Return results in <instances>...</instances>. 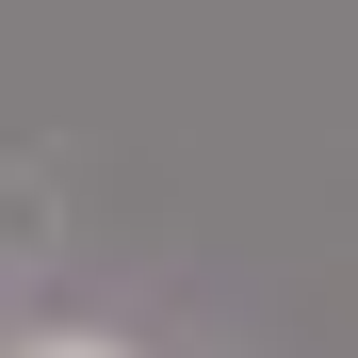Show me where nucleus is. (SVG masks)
I'll return each instance as SVG.
<instances>
[{"mask_svg": "<svg viewBox=\"0 0 358 358\" xmlns=\"http://www.w3.org/2000/svg\"><path fill=\"white\" fill-rule=\"evenodd\" d=\"M17 358H114V342H17Z\"/></svg>", "mask_w": 358, "mask_h": 358, "instance_id": "obj_1", "label": "nucleus"}]
</instances>
